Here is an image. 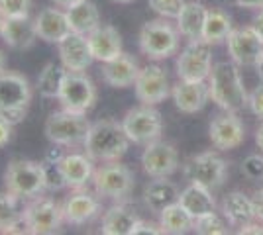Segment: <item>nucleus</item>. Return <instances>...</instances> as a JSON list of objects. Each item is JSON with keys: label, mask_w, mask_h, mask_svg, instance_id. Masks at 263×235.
I'll use <instances>...</instances> for the list:
<instances>
[{"label": "nucleus", "mask_w": 263, "mask_h": 235, "mask_svg": "<svg viewBox=\"0 0 263 235\" xmlns=\"http://www.w3.org/2000/svg\"><path fill=\"white\" fill-rule=\"evenodd\" d=\"M12 127H14V123L0 118V147L8 145V141L12 139Z\"/></svg>", "instance_id": "a19ab883"}, {"label": "nucleus", "mask_w": 263, "mask_h": 235, "mask_svg": "<svg viewBox=\"0 0 263 235\" xmlns=\"http://www.w3.org/2000/svg\"><path fill=\"white\" fill-rule=\"evenodd\" d=\"M32 102V87L28 78L14 73L2 71L0 73V118L10 123H20L28 114Z\"/></svg>", "instance_id": "20e7f679"}, {"label": "nucleus", "mask_w": 263, "mask_h": 235, "mask_svg": "<svg viewBox=\"0 0 263 235\" xmlns=\"http://www.w3.org/2000/svg\"><path fill=\"white\" fill-rule=\"evenodd\" d=\"M87 39L95 61L106 63V61L122 53V37L118 34V30L112 28V26H102L100 24L95 32H90L87 35Z\"/></svg>", "instance_id": "b1692460"}, {"label": "nucleus", "mask_w": 263, "mask_h": 235, "mask_svg": "<svg viewBox=\"0 0 263 235\" xmlns=\"http://www.w3.org/2000/svg\"><path fill=\"white\" fill-rule=\"evenodd\" d=\"M0 231L2 233H28V227L18 210V198L10 192H0Z\"/></svg>", "instance_id": "7c9ffc66"}, {"label": "nucleus", "mask_w": 263, "mask_h": 235, "mask_svg": "<svg viewBox=\"0 0 263 235\" xmlns=\"http://www.w3.org/2000/svg\"><path fill=\"white\" fill-rule=\"evenodd\" d=\"M92 186L100 198L122 202L134 190V175L126 165H122L118 161H110L102 167L95 168Z\"/></svg>", "instance_id": "0eeeda50"}, {"label": "nucleus", "mask_w": 263, "mask_h": 235, "mask_svg": "<svg viewBox=\"0 0 263 235\" xmlns=\"http://www.w3.org/2000/svg\"><path fill=\"white\" fill-rule=\"evenodd\" d=\"M138 44L147 59L161 61L179 51V30L167 20H149L142 26Z\"/></svg>", "instance_id": "423d86ee"}, {"label": "nucleus", "mask_w": 263, "mask_h": 235, "mask_svg": "<svg viewBox=\"0 0 263 235\" xmlns=\"http://www.w3.org/2000/svg\"><path fill=\"white\" fill-rule=\"evenodd\" d=\"M114 2H118V4H130L134 0H114Z\"/></svg>", "instance_id": "3c124183"}, {"label": "nucleus", "mask_w": 263, "mask_h": 235, "mask_svg": "<svg viewBox=\"0 0 263 235\" xmlns=\"http://www.w3.org/2000/svg\"><path fill=\"white\" fill-rule=\"evenodd\" d=\"M134 90H136L138 100L149 106L163 102L171 94L167 73L159 65H147L140 69V75L134 82Z\"/></svg>", "instance_id": "4468645a"}, {"label": "nucleus", "mask_w": 263, "mask_h": 235, "mask_svg": "<svg viewBox=\"0 0 263 235\" xmlns=\"http://www.w3.org/2000/svg\"><path fill=\"white\" fill-rule=\"evenodd\" d=\"M210 100L224 112H240L248 104V92L241 80L240 69L232 61H222L212 65L209 75Z\"/></svg>", "instance_id": "f257e3e1"}, {"label": "nucleus", "mask_w": 263, "mask_h": 235, "mask_svg": "<svg viewBox=\"0 0 263 235\" xmlns=\"http://www.w3.org/2000/svg\"><path fill=\"white\" fill-rule=\"evenodd\" d=\"M255 143H257V147L263 151V123L257 127V132H255Z\"/></svg>", "instance_id": "49530a36"}, {"label": "nucleus", "mask_w": 263, "mask_h": 235, "mask_svg": "<svg viewBox=\"0 0 263 235\" xmlns=\"http://www.w3.org/2000/svg\"><path fill=\"white\" fill-rule=\"evenodd\" d=\"M232 32V20L228 14L222 10H212L206 12V20H204V30H202V39L206 44H220L224 41Z\"/></svg>", "instance_id": "473e14b6"}, {"label": "nucleus", "mask_w": 263, "mask_h": 235, "mask_svg": "<svg viewBox=\"0 0 263 235\" xmlns=\"http://www.w3.org/2000/svg\"><path fill=\"white\" fill-rule=\"evenodd\" d=\"M252 200H253V210H255V220L263 224V190L257 192Z\"/></svg>", "instance_id": "37998d69"}, {"label": "nucleus", "mask_w": 263, "mask_h": 235, "mask_svg": "<svg viewBox=\"0 0 263 235\" xmlns=\"http://www.w3.org/2000/svg\"><path fill=\"white\" fill-rule=\"evenodd\" d=\"M175 108L183 114L200 112L210 100V90L206 80H179L171 90Z\"/></svg>", "instance_id": "aec40b11"}, {"label": "nucleus", "mask_w": 263, "mask_h": 235, "mask_svg": "<svg viewBox=\"0 0 263 235\" xmlns=\"http://www.w3.org/2000/svg\"><path fill=\"white\" fill-rule=\"evenodd\" d=\"M90 130L87 114L71 112V110H57L45 122V135L53 145L77 147L83 145Z\"/></svg>", "instance_id": "39448f33"}, {"label": "nucleus", "mask_w": 263, "mask_h": 235, "mask_svg": "<svg viewBox=\"0 0 263 235\" xmlns=\"http://www.w3.org/2000/svg\"><path fill=\"white\" fill-rule=\"evenodd\" d=\"M210 141L220 151H230L243 143L246 139V127L236 112H226L216 116L209 127Z\"/></svg>", "instance_id": "f3484780"}, {"label": "nucleus", "mask_w": 263, "mask_h": 235, "mask_svg": "<svg viewBox=\"0 0 263 235\" xmlns=\"http://www.w3.org/2000/svg\"><path fill=\"white\" fill-rule=\"evenodd\" d=\"M99 213V194H92L87 188H79L63 202V218H65V224L69 225H87Z\"/></svg>", "instance_id": "a211bd4d"}, {"label": "nucleus", "mask_w": 263, "mask_h": 235, "mask_svg": "<svg viewBox=\"0 0 263 235\" xmlns=\"http://www.w3.org/2000/svg\"><path fill=\"white\" fill-rule=\"evenodd\" d=\"M140 222L138 213L126 204H114L102 216V227L100 231L104 235H132L136 224Z\"/></svg>", "instance_id": "a878e982"}, {"label": "nucleus", "mask_w": 263, "mask_h": 235, "mask_svg": "<svg viewBox=\"0 0 263 235\" xmlns=\"http://www.w3.org/2000/svg\"><path fill=\"white\" fill-rule=\"evenodd\" d=\"M2 71H6V55H4V51L0 49V73Z\"/></svg>", "instance_id": "8fccbe9b"}, {"label": "nucleus", "mask_w": 263, "mask_h": 235, "mask_svg": "<svg viewBox=\"0 0 263 235\" xmlns=\"http://www.w3.org/2000/svg\"><path fill=\"white\" fill-rule=\"evenodd\" d=\"M159 233H163L161 231V225L149 224V222H143V220H140L136 224V227H134V231H132V235H159Z\"/></svg>", "instance_id": "ea45409f"}, {"label": "nucleus", "mask_w": 263, "mask_h": 235, "mask_svg": "<svg viewBox=\"0 0 263 235\" xmlns=\"http://www.w3.org/2000/svg\"><path fill=\"white\" fill-rule=\"evenodd\" d=\"M255 69H257V77H259V80L263 82V51H261V55H259V59H257V63H255Z\"/></svg>", "instance_id": "09e8293b"}, {"label": "nucleus", "mask_w": 263, "mask_h": 235, "mask_svg": "<svg viewBox=\"0 0 263 235\" xmlns=\"http://www.w3.org/2000/svg\"><path fill=\"white\" fill-rule=\"evenodd\" d=\"M57 51H59L61 65H63L67 71L85 73V71L92 65V61H95L87 35L69 34L63 41L57 44Z\"/></svg>", "instance_id": "6ab92c4d"}, {"label": "nucleus", "mask_w": 263, "mask_h": 235, "mask_svg": "<svg viewBox=\"0 0 263 235\" xmlns=\"http://www.w3.org/2000/svg\"><path fill=\"white\" fill-rule=\"evenodd\" d=\"M130 139L122 127V122L116 120H99V122L90 123V130L85 139V153L92 161L99 163H110V161H118L126 155Z\"/></svg>", "instance_id": "f03ea898"}, {"label": "nucleus", "mask_w": 263, "mask_h": 235, "mask_svg": "<svg viewBox=\"0 0 263 235\" xmlns=\"http://www.w3.org/2000/svg\"><path fill=\"white\" fill-rule=\"evenodd\" d=\"M252 28H253V32L257 34V37L261 39V44H263V10H259V14L255 16Z\"/></svg>", "instance_id": "a18cd8bd"}, {"label": "nucleus", "mask_w": 263, "mask_h": 235, "mask_svg": "<svg viewBox=\"0 0 263 235\" xmlns=\"http://www.w3.org/2000/svg\"><path fill=\"white\" fill-rule=\"evenodd\" d=\"M183 175L193 184L204 186L209 190H216L228 179V165L216 153L204 151L186 161L183 167Z\"/></svg>", "instance_id": "1a4fd4ad"}, {"label": "nucleus", "mask_w": 263, "mask_h": 235, "mask_svg": "<svg viewBox=\"0 0 263 235\" xmlns=\"http://www.w3.org/2000/svg\"><path fill=\"white\" fill-rule=\"evenodd\" d=\"M4 186L18 200H32L49 188V170L42 163L14 159L4 173Z\"/></svg>", "instance_id": "7ed1b4c3"}, {"label": "nucleus", "mask_w": 263, "mask_h": 235, "mask_svg": "<svg viewBox=\"0 0 263 235\" xmlns=\"http://www.w3.org/2000/svg\"><path fill=\"white\" fill-rule=\"evenodd\" d=\"M222 213L228 220V224L234 227H241L248 222L255 220V210H253V200L248 198L243 192L234 190L224 196L222 200Z\"/></svg>", "instance_id": "c85d7f7f"}, {"label": "nucleus", "mask_w": 263, "mask_h": 235, "mask_svg": "<svg viewBox=\"0 0 263 235\" xmlns=\"http://www.w3.org/2000/svg\"><path fill=\"white\" fill-rule=\"evenodd\" d=\"M210 192L212 190L204 188V186H198V184L189 182V186H186L185 190H181V194H179V204L197 220L200 216L212 213L214 208H216L214 196Z\"/></svg>", "instance_id": "c756f323"}, {"label": "nucleus", "mask_w": 263, "mask_h": 235, "mask_svg": "<svg viewBox=\"0 0 263 235\" xmlns=\"http://www.w3.org/2000/svg\"><path fill=\"white\" fill-rule=\"evenodd\" d=\"M248 106L253 112V116L263 122V82L252 90V94H248Z\"/></svg>", "instance_id": "58836bf2"}, {"label": "nucleus", "mask_w": 263, "mask_h": 235, "mask_svg": "<svg viewBox=\"0 0 263 235\" xmlns=\"http://www.w3.org/2000/svg\"><path fill=\"white\" fill-rule=\"evenodd\" d=\"M212 71V51L204 39L189 41L177 59L179 80H206Z\"/></svg>", "instance_id": "f8f14e48"}, {"label": "nucleus", "mask_w": 263, "mask_h": 235, "mask_svg": "<svg viewBox=\"0 0 263 235\" xmlns=\"http://www.w3.org/2000/svg\"><path fill=\"white\" fill-rule=\"evenodd\" d=\"M2 24H4V16L0 14V32H2Z\"/></svg>", "instance_id": "603ef678"}, {"label": "nucleus", "mask_w": 263, "mask_h": 235, "mask_svg": "<svg viewBox=\"0 0 263 235\" xmlns=\"http://www.w3.org/2000/svg\"><path fill=\"white\" fill-rule=\"evenodd\" d=\"M228 41V53L230 59L238 67H252L257 63V59L263 51L261 39L253 32V28H240L232 30L230 35L226 37Z\"/></svg>", "instance_id": "dca6fc26"}, {"label": "nucleus", "mask_w": 263, "mask_h": 235, "mask_svg": "<svg viewBox=\"0 0 263 235\" xmlns=\"http://www.w3.org/2000/svg\"><path fill=\"white\" fill-rule=\"evenodd\" d=\"M122 127L132 143L136 145H147L161 137L163 132V120L161 114L149 104H142L138 108H132L126 112L122 120Z\"/></svg>", "instance_id": "9d476101"}, {"label": "nucleus", "mask_w": 263, "mask_h": 235, "mask_svg": "<svg viewBox=\"0 0 263 235\" xmlns=\"http://www.w3.org/2000/svg\"><path fill=\"white\" fill-rule=\"evenodd\" d=\"M236 6L240 8H253V10H263V0H234Z\"/></svg>", "instance_id": "c03bdc74"}, {"label": "nucleus", "mask_w": 263, "mask_h": 235, "mask_svg": "<svg viewBox=\"0 0 263 235\" xmlns=\"http://www.w3.org/2000/svg\"><path fill=\"white\" fill-rule=\"evenodd\" d=\"M55 168L61 177L63 186L71 188V190H79L85 188L88 184V180H92L95 175V165L92 159L85 153H67V155L59 157Z\"/></svg>", "instance_id": "2eb2a0df"}, {"label": "nucleus", "mask_w": 263, "mask_h": 235, "mask_svg": "<svg viewBox=\"0 0 263 235\" xmlns=\"http://www.w3.org/2000/svg\"><path fill=\"white\" fill-rule=\"evenodd\" d=\"M67 12V20L71 26V32L73 34L88 35L90 32H95L100 26V14L99 8L88 2V0H81L77 4L65 8Z\"/></svg>", "instance_id": "cd10ccee"}, {"label": "nucleus", "mask_w": 263, "mask_h": 235, "mask_svg": "<svg viewBox=\"0 0 263 235\" xmlns=\"http://www.w3.org/2000/svg\"><path fill=\"white\" fill-rule=\"evenodd\" d=\"M57 100L65 110L87 114L88 110H92L97 102V87L85 73L67 71Z\"/></svg>", "instance_id": "9b49d317"}, {"label": "nucleus", "mask_w": 263, "mask_h": 235, "mask_svg": "<svg viewBox=\"0 0 263 235\" xmlns=\"http://www.w3.org/2000/svg\"><path fill=\"white\" fill-rule=\"evenodd\" d=\"M238 233L240 235H263V224L261 222H257V224L248 222V224H243L240 229H238Z\"/></svg>", "instance_id": "79ce46f5"}, {"label": "nucleus", "mask_w": 263, "mask_h": 235, "mask_svg": "<svg viewBox=\"0 0 263 235\" xmlns=\"http://www.w3.org/2000/svg\"><path fill=\"white\" fill-rule=\"evenodd\" d=\"M142 167L147 177H171L179 168V153L173 143L155 139L142 153Z\"/></svg>", "instance_id": "ddd939ff"}, {"label": "nucleus", "mask_w": 263, "mask_h": 235, "mask_svg": "<svg viewBox=\"0 0 263 235\" xmlns=\"http://www.w3.org/2000/svg\"><path fill=\"white\" fill-rule=\"evenodd\" d=\"M140 75V65L138 61L122 51L118 57L102 63V78L112 89H128L134 87L136 78Z\"/></svg>", "instance_id": "412c9836"}, {"label": "nucleus", "mask_w": 263, "mask_h": 235, "mask_svg": "<svg viewBox=\"0 0 263 235\" xmlns=\"http://www.w3.org/2000/svg\"><path fill=\"white\" fill-rule=\"evenodd\" d=\"M22 218L28 227V233L32 235H51L61 229L65 222L63 206H59L53 198L35 196L24 206Z\"/></svg>", "instance_id": "6e6552de"}, {"label": "nucleus", "mask_w": 263, "mask_h": 235, "mask_svg": "<svg viewBox=\"0 0 263 235\" xmlns=\"http://www.w3.org/2000/svg\"><path fill=\"white\" fill-rule=\"evenodd\" d=\"M241 173L248 179H259L263 177V157L261 155H250L241 163Z\"/></svg>", "instance_id": "4c0bfd02"}, {"label": "nucleus", "mask_w": 263, "mask_h": 235, "mask_svg": "<svg viewBox=\"0 0 263 235\" xmlns=\"http://www.w3.org/2000/svg\"><path fill=\"white\" fill-rule=\"evenodd\" d=\"M209 8L200 2H185L183 10L177 18V30L179 34L186 37L189 41H198L202 39V30H204V20H206Z\"/></svg>", "instance_id": "bb28decb"}, {"label": "nucleus", "mask_w": 263, "mask_h": 235, "mask_svg": "<svg viewBox=\"0 0 263 235\" xmlns=\"http://www.w3.org/2000/svg\"><path fill=\"white\" fill-rule=\"evenodd\" d=\"M0 35H2L4 44L16 51H26L35 44V39H40L37 32H35V22L30 20V16L4 18Z\"/></svg>", "instance_id": "5701e85b"}, {"label": "nucleus", "mask_w": 263, "mask_h": 235, "mask_svg": "<svg viewBox=\"0 0 263 235\" xmlns=\"http://www.w3.org/2000/svg\"><path fill=\"white\" fill-rule=\"evenodd\" d=\"M53 2L59 6V8H69V6L77 4V2H81V0H53Z\"/></svg>", "instance_id": "de8ad7c7"}, {"label": "nucleus", "mask_w": 263, "mask_h": 235, "mask_svg": "<svg viewBox=\"0 0 263 235\" xmlns=\"http://www.w3.org/2000/svg\"><path fill=\"white\" fill-rule=\"evenodd\" d=\"M159 225H161V231H163V233L183 235L193 229L195 218L186 212L179 202H175V204L167 206L165 210L159 212Z\"/></svg>", "instance_id": "2f4dec72"}, {"label": "nucleus", "mask_w": 263, "mask_h": 235, "mask_svg": "<svg viewBox=\"0 0 263 235\" xmlns=\"http://www.w3.org/2000/svg\"><path fill=\"white\" fill-rule=\"evenodd\" d=\"M179 188L169 177H155L143 190V202L154 213H159L167 206L179 202Z\"/></svg>", "instance_id": "393cba45"}, {"label": "nucleus", "mask_w": 263, "mask_h": 235, "mask_svg": "<svg viewBox=\"0 0 263 235\" xmlns=\"http://www.w3.org/2000/svg\"><path fill=\"white\" fill-rule=\"evenodd\" d=\"M149 8L159 14L161 18H167V20H173V18H179V14L185 6V0H147Z\"/></svg>", "instance_id": "c9c22d12"}, {"label": "nucleus", "mask_w": 263, "mask_h": 235, "mask_svg": "<svg viewBox=\"0 0 263 235\" xmlns=\"http://www.w3.org/2000/svg\"><path fill=\"white\" fill-rule=\"evenodd\" d=\"M193 231H197L198 235H226L228 233V227L218 218V213L212 212L197 218L195 225H193Z\"/></svg>", "instance_id": "f704fd0d"}, {"label": "nucleus", "mask_w": 263, "mask_h": 235, "mask_svg": "<svg viewBox=\"0 0 263 235\" xmlns=\"http://www.w3.org/2000/svg\"><path fill=\"white\" fill-rule=\"evenodd\" d=\"M35 32L37 37L47 44H59L67 35L73 34L67 20V12L59 8H44L35 16Z\"/></svg>", "instance_id": "4be33fe9"}, {"label": "nucleus", "mask_w": 263, "mask_h": 235, "mask_svg": "<svg viewBox=\"0 0 263 235\" xmlns=\"http://www.w3.org/2000/svg\"><path fill=\"white\" fill-rule=\"evenodd\" d=\"M67 69L61 65H55V63H47L42 71H40V77H37V90L44 98H57L59 96V90L63 84V77H65Z\"/></svg>", "instance_id": "72a5a7b5"}, {"label": "nucleus", "mask_w": 263, "mask_h": 235, "mask_svg": "<svg viewBox=\"0 0 263 235\" xmlns=\"http://www.w3.org/2000/svg\"><path fill=\"white\" fill-rule=\"evenodd\" d=\"M32 0H0V14L4 18H22L30 16Z\"/></svg>", "instance_id": "e433bc0d"}]
</instances>
